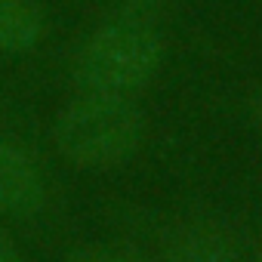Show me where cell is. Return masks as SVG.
<instances>
[{
	"mask_svg": "<svg viewBox=\"0 0 262 262\" xmlns=\"http://www.w3.org/2000/svg\"><path fill=\"white\" fill-rule=\"evenodd\" d=\"M74 262H148V259L129 247H90L77 253Z\"/></svg>",
	"mask_w": 262,
	"mask_h": 262,
	"instance_id": "cell-6",
	"label": "cell"
},
{
	"mask_svg": "<svg viewBox=\"0 0 262 262\" xmlns=\"http://www.w3.org/2000/svg\"><path fill=\"white\" fill-rule=\"evenodd\" d=\"M170 262H237V244L225 225L198 219L179 228L170 244Z\"/></svg>",
	"mask_w": 262,
	"mask_h": 262,
	"instance_id": "cell-4",
	"label": "cell"
},
{
	"mask_svg": "<svg viewBox=\"0 0 262 262\" xmlns=\"http://www.w3.org/2000/svg\"><path fill=\"white\" fill-rule=\"evenodd\" d=\"M253 262H262V253H256V256H253Z\"/></svg>",
	"mask_w": 262,
	"mask_h": 262,
	"instance_id": "cell-9",
	"label": "cell"
},
{
	"mask_svg": "<svg viewBox=\"0 0 262 262\" xmlns=\"http://www.w3.org/2000/svg\"><path fill=\"white\" fill-rule=\"evenodd\" d=\"M47 204V185L37 164L13 142L0 139V213L25 219Z\"/></svg>",
	"mask_w": 262,
	"mask_h": 262,
	"instance_id": "cell-3",
	"label": "cell"
},
{
	"mask_svg": "<svg viewBox=\"0 0 262 262\" xmlns=\"http://www.w3.org/2000/svg\"><path fill=\"white\" fill-rule=\"evenodd\" d=\"M0 262H25L22 250L16 247V241L10 237V231L0 225Z\"/></svg>",
	"mask_w": 262,
	"mask_h": 262,
	"instance_id": "cell-7",
	"label": "cell"
},
{
	"mask_svg": "<svg viewBox=\"0 0 262 262\" xmlns=\"http://www.w3.org/2000/svg\"><path fill=\"white\" fill-rule=\"evenodd\" d=\"M47 31L43 10L37 0H0V53H31Z\"/></svg>",
	"mask_w": 262,
	"mask_h": 262,
	"instance_id": "cell-5",
	"label": "cell"
},
{
	"mask_svg": "<svg viewBox=\"0 0 262 262\" xmlns=\"http://www.w3.org/2000/svg\"><path fill=\"white\" fill-rule=\"evenodd\" d=\"M164 62V43L158 31L139 19H120L102 25L86 37L74 59V80L86 93L129 96L155 80Z\"/></svg>",
	"mask_w": 262,
	"mask_h": 262,
	"instance_id": "cell-2",
	"label": "cell"
},
{
	"mask_svg": "<svg viewBox=\"0 0 262 262\" xmlns=\"http://www.w3.org/2000/svg\"><path fill=\"white\" fill-rule=\"evenodd\" d=\"M145 133L139 105L120 93H83L68 102L56 123L53 139L65 161L83 170H105L133 158Z\"/></svg>",
	"mask_w": 262,
	"mask_h": 262,
	"instance_id": "cell-1",
	"label": "cell"
},
{
	"mask_svg": "<svg viewBox=\"0 0 262 262\" xmlns=\"http://www.w3.org/2000/svg\"><path fill=\"white\" fill-rule=\"evenodd\" d=\"M250 111H253V120H256L259 133H262V86L256 90V96H253V105H250Z\"/></svg>",
	"mask_w": 262,
	"mask_h": 262,
	"instance_id": "cell-8",
	"label": "cell"
}]
</instances>
